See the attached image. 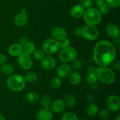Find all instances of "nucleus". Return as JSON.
Here are the masks:
<instances>
[{"mask_svg":"<svg viewBox=\"0 0 120 120\" xmlns=\"http://www.w3.org/2000/svg\"><path fill=\"white\" fill-rule=\"evenodd\" d=\"M26 81L29 82V83H35L38 79V76L36 73L34 71H29L25 75L24 77Z\"/></svg>","mask_w":120,"mask_h":120,"instance_id":"26","label":"nucleus"},{"mask_svg":"<svg viewBox=\"0 0 120 120\" xmlns=\"http://www.w3.org/2000/svg\"><path fill=\"white\" fill-rule=\"evenodd\" d=\"M71 72V67L68 64H62L58 67L57 74L58 76L62 78L69 77Z\"/></svg>","mask_w":120,"mask_h":120,"instance_id":"12","label":"nucleus"},{"mask_svg":"<svg viewBox=\"0 0 120 120\" xmlns=\"http://www.w3.org/2000/svg\"><path fill=\"white\" fill-rule=\"evenodd\" d=\"M69 80L71 84L76 85V84H78L82 80V76L78 71H73V72H71V73L69 76Z\"/></svg>","mask_w":120,"mask_h":120,"instance_id":"19","label":"nucleus"},{"mask_svg":"<svg viewBox=\"0 0 120 120\" xmlns=\"http://www.w3.org/2000/svg\"><path fill=\"white\" fill-rule=\"evenodd\" d=\"M52 103L51 98L48 95L44 94L42 96L41 98V104L43 107L49 108Z\"/></svg>","mask_w":120,"mask_h":120,"instance_id":"27","label":"nucleus"},{"mask_svg":"<svg viewBox=\"0 0 120 120\" xmlns=\"http://www.w3.org/2000/svg\"><path fill=\"white\" fill-rule=\"evenodd\" d=\"M17 62L19 66L25 70L30 69L32 67L33 62L30 56L23 53L18 57Z\"/></svg>","mask_w":120,"mask_h":120,"instance_id":"8","label":"nucleus"},{"mask_svg":"<svg viewBox=\"0 0 120 120\" xmlns=\"http://www.w3.org/2000/svg\"><path fill=\"white\" fill-rule=\"evenodd\" d=\"M81 5L84 8H89L92 5V0H80Z\"/></svg>","mask_w":120,"mask_h":120,"instance_id":"36","label":"nucleus"},{"mask_svg":"<svg viewBox=\"0 0 120 120\" xmlns=\"http://www.w3.org/2000/svg\"><path fill=\"white\" fill-rule=\"evenodd\" d=\"M62 120H79L77 116L73 112H66L62 116Z\"/></svg>","mask_w":120,"mask_h":120,"instance_id":"28","label":"nucleus"},{"mask_svg":"<svg viewBox=\"0 0 120 120\" xmlns=\"http://www.w3.org/2000/svg\"><path fill=\"white\" fill-rule=\"evenodd\" d=\"M7 57L3 54H0V65L4 64L5 62H6Z\"/></svg>","mask_w":120,"mask_h":120,"instance_id":"38","label":"nucleus"},{"mask_svg":"<svg viewBox=\"0 0 120 120\" xmlns=\"http://www.w3.org/2000/svg\"><path fill=\"white\" fill-rule=\"evenodd\" d=\"M42 50L47 55H53L57 52L59 49L58 42L53 38L46 40L42 45Z\"/></svg>","mask_w":120,"mask_h":120,"instance_id":"7","label":"nucleus"},{"mask_svg":"<svg viewBox=\"0 0 120 120\" xmlns=\"http://www.w3.org/2000/svg\"><path fill=\"white\" fill-rule=\"evenodd\" d=\"M62 84V81L61 79L59 77H55L50 82V86L53 89H57L60 87Z\"/></svg>","mask_w":120,"mask_h":120,"instance_id":"29","label":"nucleus"},{"mask_svg":"<svg viewBox=\"0 0 120 120\" xmlns=\"http://www.w3.org/2000/svg\"><path fill=\"white\" fill-rule=\"evenodd\" d=\"M98 107L95 104H90L86 108V113L90 117L94 116L98 113Z\"/></svg>","mask_w":120,"mask_h":120,"instance_id":"23","label":"nucleus"},{"mask_svg":"<svg viewBox=\"0 0 120 120\" xmlns=\"http://www.w3.org/2000/svg\"><path fill=\"white\" fill-rule=\"evenodd\" d=\"M23 53L30 56L34 53V51L36 50V47L35 44L32 42H27L26 44L23 46Z\"/></svg>","mask_w":120,"mask_h":120,"instance_id":"20","label":"nucleus"},{"mask_svg":"<svg viewBox=\"0 0 120 120\" xmlns=\"http://www.w3.org/2000/svg\"><path fill=\"white\" fill-rule=\"evenodd\" d=\"M51 36L56 40H59L66 36V30L61 26H56L53 28L51 30Z\"/></svg>","mask_w":120,"mask_h":120,"instance_id":"13","label":"nucleus"},{"mask_svg":"<svg viewBox=\"0 0 120 120\" xmlns=\"http://www.w3.org/2000/svg\"><path fill=\"white\" fill-rule=\"evenodd\" d=\"M26 12H27L26 9H24V8H23V9H22V10H21V12L23 13V14H26Z\"/></svg>","mask_w":120,"mask_h":120,"instance_id":"45","label":"nucleus"},{"mask_svg":"<svg viewBox=\"0 0 120 120\" xmlns=\"http://www.w3.org/2000/svg\"><path fill=\"white\" fill-rule=\"evenodd\" d=\"M56 61L55 58L50 56H45L41 60V66L47 70H51L56 67Z\"/></svg>","mask_w":120,"mask_h":120,"instance_id":"10","label":"nucleus"},{"mask_svg":"<svg viewBox=\"0 0 120 120\" xmlns=\"http://www.w3.org/2000/svg\"><path fill=\"white\" fill-rule=\"evenodd\" d=\"M116 55L115 46L108 41H99L94 49V60L100 66H107L114 60Z\"/></svg>","mask_w":120,"mask_h":120,"instance_id":"1","label":"nucleus"},{"mask_svg":"<svg viewBox=\"0 0 120 120\" xmlns=\"http://www.w3.org/2000/svg\"><path fill=\"white\" fill-rule=\"evenodd\" d=\"M94 100V96L91 94H88L87 96V100L91 103V102L93 101Z\"/></svg>","mask_w":120,"mask_h":120,"instance_id":"39","label":"nucleus"},{"mask_svg":"<svg viewBox=\"0 0 120 120\" xmlns=\"http://www.w3.org/2000/svg\"><path fill=\"white\" fill-rule=\"evenodd\" d=\"M87 73H96V69L94 67L89 66L87 69Z\"/></svg>","mask_w":120,"mask_h":120,"instance_id":"40","label":"nucleus"},{"mask_svg":"<svg viewBox=\"0 0 120 120\" xmlns=\"http://www.w3.org/2000/svg\"><path fill=\"white\" fill-rule=\"evenodd\" d=\"M99 117L103 120H107L110 117V112L107 110H102L99 113Z\"/></svg>","mask_w":120,"mask_h":120,"instance_id":"31","label":"nucleus"},{"mask_svg":"<svg viewBox=\"0 0 120 120\" xmlns=\"http://www.w3.org/2000/svg\"><path fill=\"white\" fill-rule=\"evenodd\" d=\"M110 7L106 3H104L99 7L98 11L101 15H107L109 14V11H110Z\"/></svg>","mask_w":120,"mask_h":120,"instance_id":"32","label":"nucleus"},{"mask_svg":"<svg viewBox=\"0 0 120 120\" xmlns=\"http://www.w3.org/2000/svg\"><path fill=\"white\" fill-rule=\"evenodd\" d=\"M83 18L84 22L87 25L95 26L100 22L101 20V14L98 9L90 7L85 10Z\"/></svg>","mask_w":120,"mask_h":120,"instance_id":"4","label":"nucleus"},{"mask_svg":"<svg viewBox=\"0 0 120 120\" xmlns=\"http://www.w3.org/2000/svg\"><path fill=\"white\" fill-rule=\"evenodd\" d=\"M28 21V16L26 14L21 12L17 14L14 18V23L16 26L19 27L23 26L27 23Z\"/></svg>","mask_w":120,"mask_h":120,"instance_id":"18","label":"nucleus"},{"mask_svg":"<svg viewBox=\"0 0 120 120\" xmlns=\"http://www.w3.org/2000/svg\"><path fill=\"white\" fill-rule=\"evenodd\" d=\"M103 4H104V0H96V4L98 7H100Z\"/></svg>","mask_w":120,"mask_h":120,"instance_id":"42","label":"nucleus"},{"mask_svg":"<svg viewBox=\"0 0 120 120\" xmlns=\"http://www.w3.org/2000/svg\"><path fill=\"white\" fill-rule=\"evenodd\" d=\"M106 4L111 8H117L120 5V0H105Z\"/></svg>","mask_w":120,"mask_h":120,"instance_id":"35","label":"nucleus"},{"mask_svg":"<svg viewBox=\"0 0 120 120\" xmlns=\"http://www.w3.org/2000/svg\"><path fill=\"white\" fill-rule=\"evenodd\" d=\"M1 71L4 75H11L14 71V68L10 64H3L1 67Z\"/></svg>","mask_w":120,"mask_h":120,"instance_id":"25","label":"nucleus"},{"mask_svg":"<svg viewBox=\"0 0 120 120\" xmlns=\"http://www.w3.org/2000/svg\"><path fill=\"white\" fill-rule=\"evenodd\" d=\"M51 110L56 113L62 112L65 109L66 104L63 100L61 99H57L53 101L50 104Z\"/></svg>","mask_w":120,"mask_h":120,"instance_id":"15","label":"nucleus"},{"mask_svg":"<svg viewBox=\"0 0 120 120\" xmlns=\"http://www.w3.org/2000/svg\"><path fill=\"white\" fill-rule=\"evenodd\" d=\"M115 68L116 69H117L118 70H120V62H117V63H115Z\"/></svg>","mask_w":120,"mask_h":120,"instance_id":"43","label":"nucleus"},{"mask_svg":"<svg viewBox=\"0 0 120 120\" xmlns=\"http://www.w3.org/2000/svg\"><path fill=\"white\" fill-rule=\"evenodd\" d=\"M116 120H120V115L117 116V118H116Z\"/></svg>","mask_w":120,"mask_h":120,"instance_id":"46","label":"nucleus"},{"mask_svg":"<svg viewBox=\"0 0 120 120\" xmlns=\"http://www.w3.org/2000/svg\"><path fill=\"white\" fill-rule=\"evenodd\" d=\"M45 53L41 49L35 50L34 52V56L37 60H41L45 57Z\"/></svg>","mask_w":120,"mask_h":120,"instance_id":"33","label":"nucleus"},{"mask_svg":"<svg viewBox=\"0 0 120 120\" xmlns=\"http://www.w3.org/2000/svg\"><path fill=\"white\" fill-rule=\"evenodd\" d=\"M82 28L80 26H77L75 29H74V34L76 36H82Z\"/></svg>","mask_w":120,"mask_h":120,"instance_id":"37","label":"nucleus"},{"mask_svg":"<svg viewBox=\"0 0 120 120\" xmlns=\"http://www.w3.org/2000/svg\"><path fill=\"white\" fill-rule=\"evenodd\" d=\"M52 118L53 112L50 108L43 107L36 114L38 120H51Z\"/></svg>","mask_w":120,"mask_h":120,"instance_id":"11","label":"nucleus"},{"mask_svg":"<svg viewBox=\"0 0 120 120\" xmlns=\"http://www.w3.org/2000/svg\"><path fill=\"white\" fill-rule=\"evenodd\" d=\"M0 120H5L4 116L1 113H0Z\"/></svg>","mask_w":120,"mask_h":120,"instance_id":"44","label":"nucleus"},{"mask_svg":"<svg viewBox=\"0 0 120 120\" xmlns=\"http://www.w3.org/2000/svg\"><path fill=\"white\" fill-rule=\"evenodd\" d=\"M71 62V68L75 70H79L82 67V63L80 60L75 59Z\"/></svg>","mask_w":120,"mask_h":120,"instance_id":"34","label":"nucleus"},{"mask_svg":"<svg viewBox=\"0 0 120 120\" xmlns=\"http://www.w3.org/2000/svg\"><path fill=\"white\" fill-rule=\"evenodd\" d=\"M107 106L109 111L116 112L118 111L120 107V99L116 95H112L108 98L107 100Z\"/></svg>","mask_w":120,"mask_h":120,"instance_id":"9","label":"nucleus"},{"mask_svg":"<svg viewBox=\"0 0 120 120\" xmlns=\"http://www.w3.org/2000/svg\"><path fill=\"white\" fill-rule=\"evenodd\" d=\"M27 42V39L25 37H22L21 38V39H20V43L19 44H21L22 46H24L26 44V43Z\"/></svg>","mask_w":120,"mask_h":120,"instance_id":"41","label":"nucleus"},{"mask_svg":"<svg viewBox=\"0 0 120 120\" xmlns=\"http://www.w3.org/2000/svg\"><path fill=\"white\" fill-rule=\"evenodd\" d=\"M9 55L14 57H18L23 53V46L19 43H14L11 45L8 49Z\"/></svg>","mask_w":120,"mask_h":120,"instance_id":"14","label":"nucleus"},{"mask_svg":"<svg viewBox=\"0 0 120 120\" xmlns=\"http://www.w3.org/2000/svg\"><path fill=\"white\" fill-rule=\"evenodd\" d=\"M77 56V52L74 48L68 46L63 48L59 54V58L64 63H69L72 62L76 59Z\"/></svg>","mask_w":120,"mask_h":120,"instance_id":"5","label":"nucleus"},{"mask_svg":"<svg viewBox=\"0 0 120 120\" xmlns=\"http://www.w3.org/2000/svg\"><path fill=\"white\" fill-rule=\"evenodd\" d=\"M86 80L88 84L91 86L97 83L98 77L96 73H87L86 77Z\"/></svg>","mask_w":120,"mask_h":120,"instance_id":"24","label":"nucleus"},{"mask_svg":"<svg viewBox=\"0 0 120 120\" xmlns=\"http://www.w3.org/2000/svg\"><path fill=\"white\" fill-rule=\"evenodd\" d=\"M7 86L14 91H20L24 89L26 80L24 77L19 75H11L7 81Z\"/></svg>","mask_w":120,"mask_h":120,"instance_id":"3","label":"nucleus"},{"mask_svg":"<svg viewBox=\"0 0 120 120\" xmlns=\"http://www.w3.org/2000/svg\"><path fill=\"white\" fill-rule=\"evenodd\" d=\"M57 42H58L59 48H62V49L69 46V45H70V40L66 37H64L63 38L60 39Z\"/></svg>","mask_w":120,"mask_h":120,"instance_id":"30","label":"nucleus"},{"mask_svg":"<svg viewBox=\"0 0 120 120\" xmlns=\"http://www.w3.org/2000/svg\"><path fill=\"white\" fill-rule=\"evenodd\" d=\"M89 120L86 119V118H83V119H82V120Z\"/></svg>","mask_w":120,"mask_h":120,"instance_id":"47","label":"nucleus"},{"mask_svg":"<svg viewBox=\"0 0 120 120\" xmlns=\"http://www.w3.org/2000/svg\"><path fill=\"white\" fill-rule=\"evenodd\" d=\"M66 104L69 107L73 108L76 105V98L73 94L71 93L67 94L65 96V102Z\"/></svg>","mask_w":120,"mask_h":120,"instance_id":"22","label":"nucleus"},{"mask_svg":"<svg viewBox=\"0 0 120 120\" xmlns=\"http://www.w3.org/2000/svg\"><path fill=\"white\" fill-rule=\"evenodd\" d=\"M25 98L29 103H36L38 101L39 97L37 94L33 91H29L25 94Z\"/></svg>","mask_w":120,"mask_h":120,"instance_id":"21","label":"nucleus"},{"mask_svg":"<svg viewBox=\"0 0 120 120\" xmlns=\"http://www.w3.org/2000/svg\"><path fill=\"white\" fill-rule=\"evenodd\" d=\"M99 35L97 28L94 25H86L82 28V36L89 41H94L97 39Z\"/></svg>","mask_w":120,"mask_h":120,"instance_id":"6","label":"nucleus"},{"mask_svg":"<svg viewBox=\"0 0 120 120\" xmlns=\"http://www.w3.org/2000/svg\"><path fill=\"white\" fill-rule=\"evenodd\" d=\"M84 12H85V8L82 5H76L71 8L70 14L73 18H79L83 16Z\"/></svg>","mask_w":120,"mask_h":120,"instance_id":"16","label":"nucleus"},{"mask_svg":"<svg viewBox=\"0 0 120 120\" xmlns=\"http://www.w3.org/2000/svg\"><path fill=\"white\" fill-rule=\"evenodd\" d=\"M107 34L111 38H117L119 36L120 29L117 25L114 23H109L105 28Z\"/></svg>","mask_w":120,"mask_h":120,"instance_id":"17","label":"nucleus"},{"mask_svg":"<svg viewBox=\"0 0 120 120\" xmlns=\"http://www.w3.org/2000/svg\"><path fill=\"white\" fill-rule=\"evenodd\" d=\"M96 73L98 77V80L104 84H112L116 80L114 72L107 66H100L97 68Z\"/></svg>","mask_w":120,"mask_h":120,"instance_id":"2","label":"nucleus"}]
</instances>
